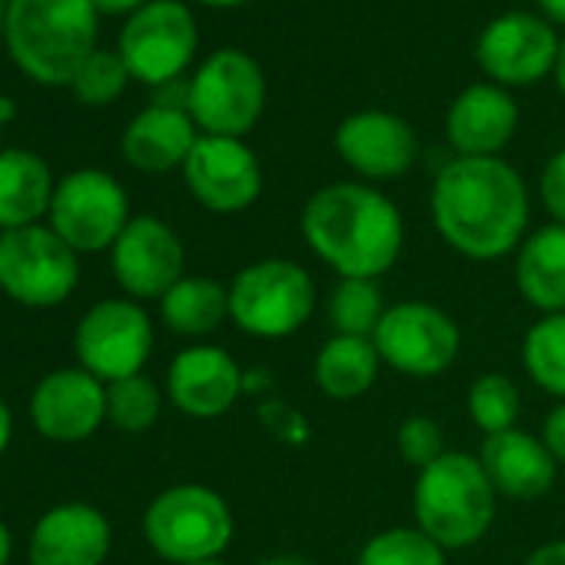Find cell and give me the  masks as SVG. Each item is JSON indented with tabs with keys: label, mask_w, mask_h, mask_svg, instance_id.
Instances as JSON below:
<instances>
[{
	"label": "cell",
	"mask_w": 565,
	"mask_h": 565,
	"mask_svg": "<svg viewBox=\"0 0 565 565\" xmlns=\"http://www.w3.org/2000/svg\"><path fill=\"white\" fill-rule=\"evenodd\" d=\"M196 18L183 0H150L147 8L127 18L117 54L124 57L134 81L160 87L183 77L196 57Z\"/></svg>",
	"instance_id": "obj_11"
},
{
	"label": "cell",
	"mask_w": 565,
	"mask_h": 565,
	"mask_svg": "<svg viewBox=\"0 0 565 565\" xmlns=\"http://www.w3.org/2000/svg\"><path fill=\"white\" fill-rule=\"evenodd\" d=\"M153 107H167V110H186L190 114V81H170L153 87Z\"/></svg>",
	"instance_id": "obj_37"
},
{
	"label": "cell",
	"mask_w": 565,
	"mask_h": 565,
	"mask_svg": "<svg viewBox=\"0 0 565 565\" xmlns=\"http://www.w3.org/2000/svg\"><path fill=\"white\" fill-rule=\"evenodd\" d=\"M542 443H545V449L552 452V459L558 462V466H565V403H555L548 413H545V419H542V436H539Z\"/></svg>",
	"instance_id": "obj_36"
},
{
	"label": "cell",
	"mask_w": 565,
	"mask_h": 565,
	"mask_svg": "<svg viewBox=\"0 0 565 565\" xmlns=\"http://www.w3.org/2000/svg\"><path fill=\"white\" fill-rule=\"evenodd\" d=\"M147 4H150V0H94L97 14H107V18H130Z\"/></svg>",
	"instance_id": "obj_40"
},
{
	"label": "cell",
	"mask_w": 565,
	"mask_h": 565,
	"mask_svg": "<svg viewBox=\"0 0 565 565\" xmlns=\"http://www.w3.org/2000/svg\"><path fill=\"white\" fill-rule=\"evenodd\" d=\"M243 366L220 347L180 350L167 370V399L190 419H220L243 396Z\"/></svg>",
	"instance_id": "obj_18"
},
{
	"label": "cell",
	"mask_w": 565,
	"mask_h": 565,
	"mask_svg": "<svg viewBox=\"0 0 565 565\" xmlns=\"http://www.w3.org/2000/svg\"><path fill=\"white\" fill-rule=\"evenodd\" d=\"M114 548L110 519L90 502L47 509L28 542L31 565H104Z\"/></svg>",
	"instance_id": "obj_19"
},
{
	"label": "cell",
	"mask_w": 565,
	"mask_h": 565,
	"mask_svg": "<svg viewBox=\"0 0 565 565\" xmlns=\"http://www.w3.org/2000/svg\"><path fill=\"white\" fill-rule=\"evenodd\" d=\"M196 140L200 130L186 110H167L150 104L127 124L120 137V153L140 173H170L177 167L183 170Z\"/></svg>",
	"instance_id": "obj_22"
},
{
	"label": "cell",
	"mask_w": 565,
	"mask_h": 565,
	"mask_svg": "<svg viewBox=\"0 0 565 565\" xmlns=\"http://www.w3.org/2000/svg\"><path fill=\"white\" fill-rule=\"evenodd\" d=\"M81 282L77 253L44 223L0 233V290L21 307H61Z\"/></svg>",
	"instance_id": "obj_8"
},
{
	"label": "cell",
	"mask_w": 565,
	"mask_h": 565,
	"mask_svg": "<svg viewBox=\"0 0 565 565\" xmlns=\"http://www.w3.org/2000/svg\"><path fill=\"white\" fill-rule=\"evenodd\" d=\"M386 310L390 307L383 300L380 279H340L330 294V303H327V317H330L337 337L373 340Z\"/></svg>",
	"instance_id": "obj_28"
},
{
	"label": "cell",
	"mask_w": 565,
	"mask_h": 565,
	"mask_svg": "<svg viewBox=\"0 0 565 565\" xmlns=\"http://www.w3.org/2000/svg\"><path fill=\"white\" fill-rule=\"evenodd\" d=\"M539 11L548 24H562L565 28V0H539Z\"/></svg>",
	"instance_id": "obj_42"
},
{
	"label": "cell",
	"mask_w": 565,
	"mask_h": 565,
	"mask_svg": "<svg viewBox=\"0 0 565 565\" xmlns=\"http://www.w3.org/2000/svg\"><path fill=\"white\" fill-rule=\"evenodd\" d=\"M11 436H14V413H11V406L4 399H0V456L8 452Z\"/></svg>",
	"instance_id": "obj_41"
},
{
	"label": "cell",
	"mask_w": 565,
	"mask_h": 565,
	"mask_svg": "<svg viewBox=\"0 0 565 565\" xmlns=\"http://www.w3.org/2000/svg\"><path fill=\"white\" fill-rule=\"evenodd\" d=\"M183 183L190 196L210 213H243L263 193L259 157L236 137L200 134L183 163Z\"/></svg>",
	"instance_id": "obj_15"
},
{
	"label": "cell",
	"mask_w": 565,
	"mask_h": 565,
	"mask_svg": "<svg viewBox=\"0 0 565 565\" xmlns=\"http://www.w3.org/2000/svg\"><path fill=\"white\" fill-rule=\"evenodd\" d=\"M476 456L499 499H519V502L542 499L558 476V462L552 459L545 443L519 426L495 436H482Z\"/></svg>",
	"instance_id": "obj_21"
},
{
	"label": "cell",
	"mask_w": 565,
	"mask_h": 565,
	"mask_svg": "<svg viewBox=\"0 0 565 565\" xmlns=\"http://www.w3.org/2000/svg\"><path fill=\"white\" fill-rule=\"evenodd\" d=\"M515 127L519 107L499 84H472L446 110V140L456 157H499Z\"/></svg>",
	"instance_id": "obj_20"
},
{
	"label": "cell",
	"mask_w": 565,
	"mask_h": 565,
	"mask_svg": "<svg viewBox=\"0 0 565 565\" xmlns=\"http://www.w3.org/2000/svg\"><path fill=\"white\" fill-rule=\"evenodd\" d=\"M515 290L542 317L565 313V226L545 223L515 249Z\"/></svg>",
	"instance_id": "obj_23"
},
{
	"label": "cell",
	"mask_w": 565,
	"mask_h": 565,
	"mask_svg": "<svg viewBox=\"0 0 565 565\" xmlns=\"http://www.w3.org/2000/svg\"><path fill=\"white\" fill-rule=\"evenodd\" d=\"M555 87H558V94L565 97V41H562V47H558V64H555Z\"/></svg>",
	"instance_id": "obj_45"
},
{
	"label": "cell",
	"mask_w": 565,
	"mask_h": 565,
	"mask_svg": "<svg viewBox=\"0 0 565 565\" xmlns=\"http://www.w3.org/2000/svg\"><path fill=\"white\" fill-rule=\"evenodd\" d=\"M525 376L558 403H565V313L542 317L522 337Z\"/></svg>",
	"instance_id": "obj_27"
},
{
	"label": "cell",
	"mask_w": 565,
	"mask_h": 565,
	"mask_svg": "<svg viewBox=\"0 0 565 565\" xmlns=\"http://www.w3.org/2000/svg\"><path fill=\"white\" fill-rule=\"evenodd\" d=\"M47 216H51V230L77 256L114 249V243L134 220L130 200L120 180L97 167L67 173L54 190Z\"/></svg>",
	"instance_id": "obj_9"
},
{
	"label": "cell",
	"mask_w": 565,
	"mask_h": 565,
	"mask_svg": "<svg viewBox=\"0 0 565 565\" xmlns=\"http://www.w3.org/2000/svg\"><path fill=\"white\" fill-rule=\"evenodd\" d=\"M429 213L443 243L472 259L495 263L529 236V186L502 157H452L433 180Z\"/></svg>",
	"instance_id": "obj_1"
},
{
	"label": "cell",
	"mask_w": 565,
	"mask_h": 565,
	"mask_svg": "<svg viewBox=\"0 0 565 565\" xmlns=\"http://www.w3.org/2000/svg\"><path fill=\"white\" fill-rule=\"evenodd\" d=\"M193 565H226V562H220V558H210V562H193Z\"/></svg>",
	"instance_id": "obj_49"
},
{
	"label": "cell",
	"mask_w": 565,
	"mask_h": 565,
	"mask_svg": "<svg viewBox=\"0 0 565 565\" xmlns=\"http://www.w3.org/2000/svg\"><path fill=\"white\" fill-rule=\"evenodd\" d=\"M558 34L545 18L529 11L499 14L476 41V61L486 77L499 87H529L555 74L558 64Z\"/></svg>",
	"instance_id": "obj_13"
},
{
	"label": "cell",
	"mask_w": 565,
	"mask_h": 565,
	"mask_svg": "<svg viewBox=\"0 0 565 565\" xmlns=\"http://www.w3.org/2000/svg\"><path fill=\"white\" fill-rule=\"evenodd\" d=\"M160 320L177 337H210L230 320V287L210 276H183L160 300Z\"/></svg>",
	"instance_id": "obj_26"
},
{
	"label": "cell",
	"mask_w": 565,
	"mask_h": 565,
	"mask_svg": "<svg viewBox=\"0 0 565 565\" xmlns=\"http://www.w3.org/2000/svg\"><path fill=\"white\" fill-rule=\"evenodd\" d=\"M18 117V104L11 97H0V124H11Z\"/></svg>",
	"instance_id": "obj_46"
},
{
	"label": "cell",
	"mask_w": 565,
	"mask_h": 565,
	"mask_svg": "<svg viewBox=\"0 0 565 565\" xmlns=\"http://www.w3.org/2000/svg\"><path fill=\"white\" fill-rule=\"evenodd\" d=\"M256 565H313L300 555H269V558H259Z\"/></svg>",
	"instance_id": "obj_44"
},
{
	"label": "cell",
	"mask_w": 565,
	"mask_h": 565,
	"mask_svg": "<svg viewBox=\"0 0 565 565\" xmlns=\"http://www.w3.org/2000/svg\"><path fill=\"white\" fill-rule=\"evenodd\" d=\"M81 366L100 383H120L140 376L153 353V323L137 300L94 303L74 333Z\"/></svg>",
	"instance_id": "obj_12"
},
{
	"label": "cell",
	"mask_w": 565,
	"mask_h": 565,
	"mask_svg": "<svg viewBox=\"0 0 565 565\" xmlns=\"http://www.w3.org/2000/svg\"><path fill=\"white\" fill-rule=\"evenodd\" d=\"M31 423L51 443H84L107 423V383L84 366L47 373L31 393Z\"/></svg>",
	"instance_id": "obj_17"
},
{
	"label": "cell",
	"mask_w": 565,
	"mask_h": 565,
	"mask_svg": "<svg viewBox=\"0 0 565 565\" xmlns=\"http://www.w3.org/2000/svg\"><path fill=\"white\" fill-rule=\"evenodd\" d=\"M396 449L399 456L416 466V469H426L433 466L439 456H446V436H443V426L429 416H409L399 423L396 429Z\"/></svg>",
	"instance_id": "obj_33"
},
{
	"label": "cell",
	"mask_w": 565,
	"mask_h": 565,
	"mask_svg": "<svg viewBox=\"0 0 565 565\" xmlns=\"http://www.w3.org/2000/svg\"><path fill=\"white\" fill-rule=\"evenodd\" d=\"M110 269L127 300H163L186 276V249L170 223L160 216H134L110 249Z\"/></svg>",
	"instance_id": "obj_14"
},
{
	"label": "cell",
	"mask_w": 565,
	"mask_h": 565,
	"mask_svg": "<svg viewBox=\"0 0 565 565\" xmlns=\"http://www.w3.org/2000/svg\"><path fill=\"white\" fill-rule=\"evenodd\" d=\"M256 419H259L263 433L273 436L282 446H303L310 439V419L300 409H294L290 403L276 399V396L256 403Z\"/></svg>",
	"instance_id": "obj_34"
},
{
	"label": "cell",
	"mask_w": 565,
	"mask_h": 565,
	"mask_svg": "<svg viewBox=\"0 0 565 565\" xmlns=\"http://www.w3.org/2000/svg\"><path fill=\"white\" fill-rule=\"evenodd\" d=\"M317 279L287 256L246 263L230 279V323L253 340H287L317 313Z\"/></svg>",
	"instance_id": "obj_5"
},
{
	"label": "cell",
	"mask_w": 565,
	"mask_h": 565,
	"mask_svg": "<svg viewBox=\"0 0 565 565\" xmlns=\"http://www.w3.org/2000/svg\"><path fill=\"white\" fill-rule=\"evenodd\" d=\"M522 565H565V539H552V542L535 545Z\"/></svg>",
	"instance_id": "obj_38"
},
{
	"label": "cell",
	"mask_w": 565,
	"mask_h": 565,
	"mask_svg": "<svg viewBox=\"0 0 565 565\" xmlns=\"http://www.w3.org/2000/svg\"><path fill=\"white\" fill-rule=\"evenodd\" d=\"M163 409V393L150 376H130L107 386V423H114L120 433L140 436L157 426Z\"/></svg>",
	"instance_id": "obj_31"
},
{
	"label": "cell",
	"mask_w": 565,
	"mask_h": 565,
	"mask_svg": "<svg viewBox=\"0 0 565 565\" xmlns=\"http://www.w3.org/2000/svg\"><path fill=\"white\" fill-rule=\"evenodd\" d=\"M11 555H14V535H11L8 522L0 519V565H8V562H11Z\"/></svg>",
	"instance_id": "obj_43"
},
{
	"label": "cell",
	"mask_w": 565,
	"mask_h": 565,
	"mask_svg": "<svg viewBox=\"0 0 565 565\" xmlns=\"http://www.w3.org/2000/svg\"><path fill=\"white\" fill-rule=\"evenodd\" d=\"M130 71L117 51H94L74 74L71 90L84 107H110L130 84Z\"/></svg>",
	"instance_id": "obj_32"
},
{
	"label": "cell",
	"mask_w": 565,
	"mask_h": 565,
	"mask_svg": "<svg viewBox=\"0 0 565 565\" xmlns=\"http://www.w3.org/2000/svg\"><path fill=\"white\" fill-rule=\"evenodd\" d=\"M54 173L34 150H0V230L38 226L51 213Z\"/></svg>",
	"instance_id": "obj_24"
},
{
	"label": "cell",
	"mask_w": 565,
	"mask_h": 565,
	"mask_svg": "<svg viewBox=\"0 0 565 565\" xmlns=\"http://www.w3.org/2000/svg\"><path fill=\"white\" fill-rule=\"evenodd\" d=\"M230 502L203 482H177L153 495L143 512L147 545L173 565L220 558L233 542Z\"/></svg>",
	"instance_id": "obj_6"
},
{
	"label": "cell",
	"mask_w": 565,
	"mask_h": 565,
	"mask_svg": "<svg viewBox=\"0 0 565 565\" xmlns=\"http://www.w3.org/2000/svg\"><path fill=\"white\" fill-rule=\"evenodd\" d=\"M539 200L545 213L552 216V223L565 226V147L545 160L542 177H539Z\"/></svg>",
	"instance_id": "obj_35"
},
{
	"label": "cell",
	"mask_w": 565,
	"mask_h": 565,
	"mask_svg": "<svg viewBox=\"0 0 565 565\" xmlns=\"http://www.w3.org/2000/svg\"><path fill=\"white\" fill-rule=\"evenodd\" d=\"M266 110V74L263 67L236 51L223 47L210 54L190 77V117L206 137L243 140Z\"/></svg>",
	"instance_id": "obj_7"
},
{
	"label": "cell",
	"mask_w": 565,
	"mask_h": 565,
	"mask_svg": "<svg viewBox=\"0 0 565 565\" xmlns=\"http://www.w3.org/2000/svg\"><path fill=\"white\" fill-rule=\"evenodd\" d=\"M8 8H11V0H0V41H4V21H8Z\"/></svg>",
	"instance_id": "obj_48"
},
{
	"label": "cell",
	"mask_w": 565,
	"mask_h": 565,
	"mask_svg": "<svg viewBox=\"0 0 565 565\" xmlns=\"http://www.w3.org/2000/svg\"><path fill=\"white\" fill-rule=\"evenodd\" d=\"M466 409L482 436H495L515 429L522 413V393L505 373H482L472 380L466 393Z\"/></svg>",
	"instance_id": "obj_29"
},
{
	"label": "cell",
	"mask_w": 565,
	"mask_h": 565,
	"mask_svg": "<svg viewBox=\"0 0 565 565\" xmlns=\"http://www.w3.org/2000/svg\"><path fill=\"white\" fill-rule=\"evenodd\" d=\"M373 347L383 366L409 380H436L456 366L462 333L446 310L426 300H403L393 303L380 320Z\"/></svg>",
	"instance_id": "obj_10"
},
{
	"label": "cell",
	"mask_w": 565,
	"mask_h": 565,
	"mask_svg": "<svg viewBox=\"0 0 565 565\" xmlns=\"http://www.w3.org/2000/svg\"><path fill=\"white\" fill-rule=\"evenodd\" d=\"M273 386H276V380H273V373H269V370H263V366H256V370H246V373H243V396L269 399Z\"/></svg>",
	"instance_id": "obj_39"
},
{
	"label": "cell",
	"mask_w": 565,
	"mask_h": 565,
	"mask_svg": "<svg viewBox=\"0 0 565 565\" xmlns=\"http://www.w3.org/2000/svg\"><path fill=\"white\" fill-rule=\"evenodd\" d=\"M383 360L366 337H330L313 360V383L327 399L350 403L366 396L380 380Z\"/></svg>",
	"instance_id": "obj_25"
},
{
	"label": "cell",
	"mask_w": 565,
	"mask_h": 565,
	"mask_svg": "<svg viewBox=\"0 0 565 565\" xmlns=\"http://www.w3.org/2000/svg\"><path fill=\"white\" fill-rule=\"evenodd\" d=\"M300 233L313 256L340 279H380L399 263L406 246L399 206L360 180L327 183L310 193L300 213Z\"/></svg>",
	"instance_id": "obj_2"
},
{
	"label": "cell",
	"mask_w": 565,
	"mask_h": 565,
	"mask_svg": "<svg viewBox=\"0 0 565 565\" xmlns=\"http://www.w3.org/2000/svg\"><path fill=\"white\" fill-rule=\"evenodd\" d=\"M340 160L370 183L399 180L419 160V137L413 124L393 110H360L340 120L333 134Z\"/></svg>",
	"instance_id": "obj_16"
},
{
	"label": "cell",
	"mask_w": 565,
	"mask_h": 565,
	"mask_svg": "<svg viewBox=\"0 0 565 565\" xmlns=\"http://www.w3.org/2000/svg\"><path fill=\"white\" fill-rule=\"evenodd\" d=\"M94 0H11L4 47L44 87H71L77 67L97 51Z\"/></svg>",
	"instance_id": "obj_3"
},
{
	"label": "cell",
	"mask_w": 565,
	"mask_h": 565,
	"mask_svg": "<svg viewBox=\"0 0 565 565\" xmlns=\"http://www.w3.org/2000/svg\"><path fill=\"white\" fill-rule=\"evenodd\" d=\"M196 4H206V8H243L249 0H196Z\"/></svg>",
	"instance_id": "obj_47"
},
{
	"label": "cell",
	"mask_w": 565,
	"mask_h": 565,
	"mask_svg": "<svg viewBox=\"0 0 565 565\" xmlns=\"http://www.w3.org/2000/svg\"><path fill=\"white\" fill-rule=\"evenodd\" d=\"M499 492L492 489L479 456L449 449L433 466L419 469L413 486L416 525L446 552L472 548L495 522Z\"/></svg>",
	"instance_id": "obj_4"
},
{
	"label": "cell",
	"mask_w": 565,
	"mask_h": 565,
	"mask_svg": "<svg viewBox=\"0 0 565 565\" xmlns=\"http://www.w3.org/2000/svg\"><path fill=\"white\" fill-rule=\"evenodd\" d=\"M0 130H4V124H0Z\"/></svg>",
	"instance_id": "obj_50"
},
{
	"label": "cell",
	"mask_w": 565,
	"mask_h": 565,
	"mask_svg": "<svg viewBox=\"0 0 565 565\" xmlns=\"http://www.w3.org/2000/svg\"><path fill=\"white\" fill-rule=\"evenodd\" d=\"M356 565H449L446 548L419 525H393L366 539Z\"/></svg>",
	"instance_id": "obj_30"
}]
</instances>
